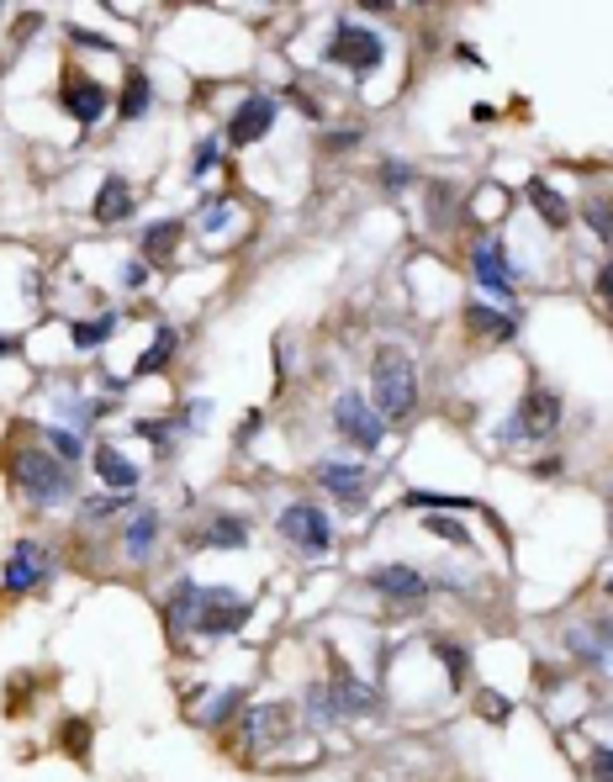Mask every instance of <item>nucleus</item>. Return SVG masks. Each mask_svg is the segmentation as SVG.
<instances>
[{"instance_id": "nucleus-1", "label": "nucleus", "mask_w": 613, "mask_h": 782, "mask_svg": "<svg viewBox=\"0 0 613 782\" xmlns=\"http://www.w3.org/2000/svg\"><path fill=\"white\" fill-rule=\"evenodd\" d=\"M370 376H376V413L381 423L392 418L402 423L407 413H413V402H418V376H413V360L402 355V349H376V365H370Z\"/></svg>"}, {"instance_id": "nucleus-2", "label": "nucleus", "mask_w": 613, "mask_h": 782, "mask_svg": "<svg viewBox=\"0 0 613 782\" xmlns=\"http://www.w3.org/2000/svg\"><path fill=\"white\" fill-rule=\"evenodd\" d=\"M11 476H16V487H22L32 502H64L74 492L64 460H53L48 450H22L11 460Z\"/></svg>"}, {"instance_id": "nucleus-3", "label": "nucleus", "mask_w": 613, "mask_h": 782, "mask_svg": "<svg viewBox=\"0 0 613 782\" xmlns=\"http://www.w3.org/2000/svg\"><path fill=\"white\" fill-rule=\"evenodd\" d=\"M381 37L360 27V22H339L333 27V43H328V59L333 64H349L355 74H370V69H381Z\"/></svg>"}, {"instance_id": "nucleus-4", "label": "nucleus", "mask_w": 613, "mask_h": 782, "mask_svg": "<svg viewBox=\"0 0 613 782\" xmlns=\"http://www.w3.org/2000/svg\"><path fill=\"white\" fill-rule=\"evenodd\" d=\"M281 534L291 539L296 550H307V555H323V550L333 545L328 513H323V508H312V502H291V508L281 513Z\"/></svg>"}, {"instance_id": "nucleus-5", "label": "nucleus", "mask_w": 613, "mask_h": 782, "mask_svg": "<svg viewBox=\"0 0 613 782\" xmlns=\"http://www.w3.org/2000/svg\"><path fill=\"white\" fill-rule=\"evenodd\" d=\"M471 270H476V281L487 286L492 296H503V302L518 296V275H513L508 254H503V238H481V244L471 249Z\"/></svg>"}, {"instance_id": "nucleus-6", "label": "nucleus", "mask_w": 613, "mask_h": 782, "mask_svg": "<svg viewBox=\"0 0 613 782\" xmlns=\"http://www.w3.org/2000/svg\"><path fill=\"white\" fill-rule=\"evenodd\" d=\"M333 423H339V434L355 439L360 450H376V444H381V413H376V407H365L355 391H344V397L333 402Z\"/></svg>"}, {"instance_id": "nucleus-7", "label": "nucleus", "mask_w": 613, "mask_h": 782, "mask_svg": "<svg viewBox=\"0 0 613 782\" xmlns=\"http://www.w3.org/2000/svg\"><path fill=\"white\" fill-rule=\"evenodd\" d=\"M555 423H561V397H555V391H529L508 428H513V434H524V439H550Z\"/></svg>"}, {"instance_id": "nucleus-8", "label": "nucleus", "mask_w": 613, "mask_h": 782, "mask_svg": "<svg viewBox=\"0 0 613 782\" xmlns=\"http://www.w3.org/2000/svg\"><path fill=\"white\" fill-rule=\"evenodd\" d=\"M244 619H249V603L228 598V592H201V613H196L201 635H238Z\"/></svg>"}, {"instance_id": "nucleus-9", "label": "nucleus", "mask_w": 613, "mask_h": 782, "mask_svg": "<svg viewBox=\"0 0 613 782\" xmlns=\"http://www.w3.org/2000/svg\"><path fill=\"white\" fill-rule=\"evenodd\" d=\"M275 111H281V106H275L270 96H249L244 106L233 111V122H228V143H238V148H244V143H259V138L275 127Z\"/></svg>"}, {"instance_id": "nucleus-10", "label": "nucleus", "mask_w": 613, "mask_h": 782, "mask_svg": "<svg viewBox=\"0 0 613 782\" xmlns=\"http://www.w3.org/2000/svg\"><path fill=\"white\" fill-rule=\"evenodd\" d=\"M48 576V550L37 539H16L11 545V561H6V587L11 592H27Z\"/></svg>"}, {"instance_id": "nucleus-11", "label": "nucleus", "mask_w": 613, "mask_h": 782, "mask_svg": "<svg viewBox=\"0 0 613 782\" xmlns=\"http://www.w3.org/2000/svg\"><path fill=\"white\" fill-rule=\"evenodd\" d=\"M370 587L386 592V598H407V603L429 598V582H423L413 566H376V571H370Z\"/></svg>"}, {"instance_id": "nucleus-12", "label": "nucleus", "mask_w": 613, "mask_h": 782, "mask_svg": "<svg viewBox=\"0 0 613 782\" xmlns=\"http://www.w3.org/2000/svg\"><path fill=\"white\" fill-rule=\"evenodd\" d=\"M64 111H69V117L74 122H101L106 117V90L96 85V80H69L64 85Z\"/></svg>"}, {"instance_id": "nucleus-13", "label": "nucleus", "mask_w": 613, "mask_h": 782, "mask_svg": "<svg viewBox=\"0 0 613 782\" xmlns=\"http://www.w3.org/2000/svg\"><path fill=\"white\" fill-rule=\"evenodd\" d=\"M133 207H138V196H133V185H127L122 175H106L101 180V191H96V222H122V217H133Z\"/></svg>"}, {"instance_id": "nucleus-14", "label": "nucleus", "mask_w": 613, "mask_h": 782, "mask_svg": "<svg viewBox=\"0 0 613 782\" xmlns=\"http://www.w3.org/2000/svg\"><path fill=\"white\" fill-rule=\"evenodd\" d=\"M318 481L344 508H365V471L360 465H318Z\"/></svg>"}, {"instance_id": "nucleus-15", "label": "nucleus", "mask_w": 613, "mask_h": 782, "mask_svg": "<svg viewBox=\"0 0 613 782\" xmlns=\"http://www.w3.org/2000/svg\"><path fill=\"white\" fill-rule=\"evenodd\" d=\"M96 476L106 481V487H117V492L138 487V465L127 460L117 444H96Z\"/></svg>"}, {"instance_id": "nucleus-16", "label": "nucleus", "mask_w": 613, "mask_h": 782, "mask_svg": "<svg viewBox=\"0 0 613 782\" xmlns=\"http://www.w3.org/2000/svg\"><path fill=\"white\" fill-rule=\"evenodd\" d=\"M328 698H333V714H376V693L360 687L355 677H333Z\"/></svg>"}, {"instance_id": "nucleus-17", "label": "nucleus", "mask_w": 613, "mask_h": 782, "mask_svg": "<svg viewBox=\"0 0 613 782\" xmlns=\"http://www.w3.org/2000/svg\"><path fill=\"white\" fill-rule=\"evenodd\" d=\"M201 545H212V550H244L249 545L244 518H212L207 534H201Z\"/></svg>"}, {"instance_id": "nucleus-18", "label": "nucleus", "mask_w": 613, "mask_h": 782, "mask_svg": "<svg viewBox=\"0 0 613 782\" xmlns=\"http://www.w3.org/2000/svg\"><path fill=\"white\" fill-rule=\"evenodd\" d=\"M529 201H534V212H540V217L550 222V228H566V217H571V207H566V201H561V196H555V191H550V185H545V180H529Z\"/></svg>"}, {"instance_id": "nucleus-19", "label": "nucleus", "mask_w": 613, "mask_h": 782, "mask_svg": "<svg viewBox=\"0 0 613 782\" xmlns=\"http://www.w3.org/2000/svg\"><path fill=\"white\" fill-rule=\"evenodd\" d=\"M148 101H154V85H148L143 69H133V74H127V85H122V117H143Z\"/></svg>"}, {"instance_id": "nucleus-20", "label": "nucleus", "mask_w": 613, "mask_h": 782, "mask_svg": "<svg viewBox=\"0 0 613 782\" xmlns=\"http://www.w3.org/2000/svg\"><path fill=\"white\" fill-rule=\"evenodd\" d=\"M154 534H159V518H154V508H143L133 524H127V555H138V561H143V555L154 550Z\"/></svg>"}, {"instance_id": "nucleus-21", "label": "nucleus", "mask_w": 613, "mask_h": 782, "mask_svg": "<svg viewBox=\"0 0 613 782\" xmlns=\"http://www.w3.org/2000/svg\"><path fill=\"white\" fill-rule=\"evenodd\" d=\"M196 613H201V587L196 582H180L175 587V598H170V619H175V629L185 624V629H196Z\"/></svg>"}, {"instance_id": "nucleus-22", "label": "nucleus", "mask_w": 613, "mask_h": 782, "mask_svg": "<svg viewBox=\"0 0 613 782\" xmlns=\"http://www.w3.org/2000/svg\"><path fill=\"white\" fill-rule=\"evenodd\" d=\"M180 244V222H154V228L143 233V254L148 259H170Z\"/></svg>"}, {"instance_id": "nucleus-23", "label": "nucleus", "mask_w": 613, "mask_h": 782, "mask_svg": "<svg viewBox=\"0 0 613 782\" xmlns=\"http://www.w3.org/2000/svg\"><path fill=\"white\" fill-rule=\"evenodd\" d=\"M471 323L487 333V339H513V333H518L513 318H503V312H492V307H476V302H471Z\"/></svg>"}, {"instance_id": "nucleus-24", "label": "nucleus", "mask_w": 613, "mask_h": 782, "mask_svg": "<svg viewBox=\"0 0 613 782\" xmlns=\"http://www.w3.org/2000/svg\"><path fill=\"white\" fill-rule=\"evenodd\" d=\"M117 323L122 318H111V312H106V318H96V323H74V344H80V349H101L111 333H117Z\"/></svg>"}, {"instance_id": "nucleus-25", "label": "nucleus", "mask_w": 613, "mask_h": 782, "mask_svg": "<svg viewBox=\"0 0 613 782\" xmlns=\"http://www.w3.org/2000/svg\"><path fill=\"white\" fill-rule=\"evenodd\" d=\"M170 349H175V328H159V339L154 349L138 360V376H154V370H164V360H170Z\"/></svg>"}, {"instance_id": "nucleus-26", "label": "nucleus", "mask_w": 613, "mask_h": 782, "mask_svg": "<svg viewBox=\"0 0 613 782\" xmlns=\"http://www.w3.org/2000/svg\"><path fill=\"white\" fill-rule=\"evenodd\" d=\"M582 217H587V228L598 233V238H608L613 244V201H587L582 207Z\"/></svg>"}, {"instance_id": "nucleus-27", "label": "nucleus", "mask_w": 613, "mask_h": 782, "mask_svg": "<svg viewBox=\"0 0 613 782\" xmlns=\"http://www.w3.org/2000/svg\"><path fill=\"white\" fill-rule=\"evenodd\" d=\"M413 508H471L466 497H444V492H407Z\"/></svg>"}, {"instance_id": "nucleus-28", "label": "nucleus", "mask_w": 613, "mask_h": 782, "mask_svg": "<svg viewBox=\"0 0 613 782\" xmlns=\"http://www.w3.org/2000/svg\"><path fill=\"white\" fill-rule=\"evenodd\" d=\"M429 534H439V539H450V545H471V534L455 524V518H429Z\"/></svg>"}, {"instance_id": "nucleus-29", "label": "nucleus", "mask_w": 613, "mask_h": 782, "mask_svg": "<svg viewBox=\"0 0 613 782\" xmlns=\"http://www.w3.org/2000/svg\"><path fill=\"white\" fill-rule=\"evenodd\" d=\"M439 661H444V672H450V682H455V687L466 682V656H460L455 645H439Z\"/></svg>"}, {"instance_id": "nucleus-30", "label": "nucleus", "mask_w": 613, "mask_h": 782, "mask_svg": "<svg viewBox=\"0 0 613 782\" xmlns=\"http://www.w3.org/2000/svg\"><path fill=\"white\" fill-rule=\"evenodd\" d=\"M117 508H127V497H90L85 502V518H106V513H117Z\"/></svg>"}, {"instance_id": "nucleus-31", "label": "nucleus", "mask_w": 613, "mask_h": 782, "mask_svg": "<svg viewBox=\"0 0 613 782\" xmlns=\"http://www.w3.org/2000/svg\"><path fill=\"white\" fill-rule=\"evenodd\" d=\"M238 703H244V693H238V687H228V693H222V698H217V709H212L207 719H212V724H217V719H228V714L238 709Z\"/></svg>"}, {"instance_id": "nucleus-32", "label": "nucleus", "mask_w": 613, "mask_h": 782, "mask_svg": "<svg viewBox=\"0 0 613 782\" xmlns=\"http://www.w3.org/2000/svg\"><path fill=\"white\" fill-rule=\"evenodd\" d=\"M481 709H487V719L503 724V719H508V698H503V693H481Z\"/></svg>"}, {"instance_id": "nucleus-33", "label": "nucleus", "mask_w": 613, "mask_h": 782, "mask_svg": "<svg viewBox=\"0 0 613 782\" xmlns=\"http://www.w3.org/2000/svg\"><path fill=\"white\" fill-rule=\"evenodd\" d=\"M228 222V201H207V212H201V228H222Z\"/></svg>"}, {"instance_id": "nucleus-34", "label": "nucleus", "mask_w": 613, "mask_h": 782, "mask_svg": "<svg viewBox=\"0 0 613 782\" xmlns=\"http://www.w3.org/2000/svg\"><path fill=\"white\" fill-rule=\"evenodd\" d=\"M53 450H59V460H74V455H80V439L59 428V434H53Z\"/></svg>"}, {"instance_id": "nucleus-35", "label": "nucleus", "mask_w": 613, "mask_h": 782, "mask_svg": "<svg viewBox=\"0 0 613 782\" xmlns=\"http://www.w3.org/2000/svg\"><path fill=\"white\" fill-rule=\"evenodd\" d=\"M592 777H598V782H613V751H598V756H592Z\"/></svg>"}, {"instance_id": "nucleus-36", "label": "nucleus", "mask_w": 613, "mask_h": 782, "mask_svg": "<svg viewBox=\"0 0 613 782\" xmlns=\"http://www.w3.org/2000/svg\"><path fill=\"white\" fill-rule=\"evenodd\" d=\"M122 281H127V286H133V291H138V286L148 281V259H133V265H127V270H122Z\"/></svg>"}, {"instance_id": "nucleus-37", "label": "nucleus", "mask_w": 613, "mask_h": 782, "mask_svg": "<svg viewBox=\"0 0 613 782\" xmlns=\"http://www.w3.org/2000/svg\"><path fill=\"white\" fill-rule=\"evenodd\" d=\"M381 180H386V185H397V191H402V185L413 180V170H407V164H386V170H381Z\"/></svg>"}, {"instance_id": "nucleus-38", "label": "nucleus", "mask_w": 613, "mask_h": 782, "mask_svg": "<svg viewBox=\"0 0 613 782\" xmlns=\"http://www.w3.org/2000/svg\"><path fill=\"white\" fill-rule=\"evenodd\" d=\"M212 164H217V143H201V148H196V175H207Z\"/></svg>"}, {"instance_id": "nucleus-39", "label": "nucleus", "mask_w": 613, "mask_h": 782, "mask_svg": "<svg viewBox=\"0 0 613 782\" xmlns=\"http://www.w3.org/2000/svg\"><path fill=\"white\" fill-rule=\"evenodd\" d=\"M598 296L613 307V265H603V275H598Z\"/></svg>"}, {"instance_id": "nucleus-40", "label": "nucleus", "mask_w": 613, "mask_h": 782, "mask_svg": "<svg viewBox=\"0 0 613 782\" xmlns=\"http://www.w3.org/2000/svg\"><path fill=\"white\" fill-rule=\"evenodd\" d=\"M0 355H11V339H0Z\"/></svg>"}, {"instance_id": "nucleus-41", "label": "nucleus", "mask_w": 613, "mask_h": 782, "mask_svg": "<svg viewBox=\"0 0 613 782\" xmlns=\"http://www.w3.org/2000/svg\"><path fill=\"white\" fill-rule=\"evenodd\" d=\"M608 598H613V582H608Z\"/></svg>"}]
</instances>
